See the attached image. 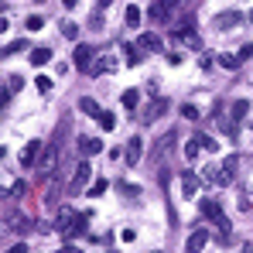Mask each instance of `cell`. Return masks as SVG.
I'll return each instance as SVG.
<instances>
[{
  "label": "cell",
  "mask_w": 253,
  "mask_h": 253,
  "mask_svg": "<svg viewBox=\"0 0 253 253\" xmlns=\"http://www.w3.org/2000/svg\"><path fill=\"white\" fill-rule=\"evenodd\" d=\"M250 21H253V10H250Z\"/></svg>",
  "instance_id": "obj_47"
},
{
  "label": "cell",
  "mask_w": 253,
  "mask_h": 253,
  "mask_svg": "<svg viewBox=\"0 0 253 253\" xmlns=\"http://www.w3.org/2000/svg\"><path fill=\"white\" fill-rule=\"evenodd\" d=\"M55 165H58V147L51 144V147H44L42 158H38V171H42V174H51V171H55Z\"/></svg>",
  "instance_id": "obj_5"
},
{
  "label": "cell",
  "mask_w": 253,
  "mask_h": 253,
  "mask_svg": "<svg viewBox=\"0 0 253 253\" xmlns=\"http://www.w3.org/2000/svg\"><path fill=\"white\" fill-rule=\"evenodd\" d=\"M202 215H206V219H215V222H219V219H222V206H219L215 199H202Z\"/></svg>",
  "instance_id": "obj_13"
},
{
  "label": "cell",
  "mask_w": 253,
  "mask_h": 253,
  "mask_svg": "<svg viewBox=\"0 0 253 253\" xmlns=\"http://www.w3.org/2000/svg\"><path fill=\"white\" fill-rule=\"evenodd\" d=\"M17 89H24V79H21V76H14V79H10V92H17Z\"/></svg>",
  "instance_id": "obj_37"
},
{
  "label": "cell",
  "mask_w": 253,
  "mask_h": 253,
  "mask_svg": "<svg viewBox=\"0 0 253 253\" xmlns=\"http://www.w3.org/2000/svg\"><path fill=\"white\" fill-rule=\"evenodd\" d=\"M3 154H7V147H0V161H3Z\"/></svg>",
  "instance_id": "obj_44"
},
{
  "label": "cell",
  "mask_w": 253,
  "mask_h": 253,
  "mask_svg": "<svg viewBox=\"0 0 253 253\" xmlns=\"http://www.w3.org/2000/svg\"><path fill=\"white\" fill-rule=\"evenodd\" d=\"M165 3H168V7H178V3H181V0H165Z\"/></svg>",
  "instance_id": "obj_43"
},
{
  "label": "cell",
  "mask_w": 253,
  "mask_h": 253,
  "mask_svg": "<svg viewBox=\"0 0 253 253\" xmlns=\"http://www.w3.org/2000/svg\"><path fill=\"white\" fill-rule=\"evenodd\" d=\"M181 154H185L188 161H195V158H199V140H188V144L181 147Z\"/></svg>",
  "instance_id": "obj_27"
},
{
  "label": "cell",
  "mask_w": 253,
  "mask_h": 253,
  "mask_svg": "<svg viewBox=\"0 0 253 253\" xmlns=\"http://www.w3.org/2000/svg\"><path fill=\"white\" fill-rule=\"evenodd\" d=\"M35 85H38V92H48V89H51V79H48V76H38Z\"/></svg>",
  "instance_id": "obj_33"
},
{
  "label": "cell",
  "mask_w": 253,
  "mask_h": 253,
  "mask_svg": "<svg viewBox=\"0 0 253 253\" xmlns=\"http://www.w3.org/2000/svg\"><path fill=\"white\" fill-rule=\"evenodd\" d=\"M62 3H65V7H69V10H72V7H76V3H79V0H62Z\"/></svg>",
  "instance_id": "obj_40"
},
{
  "label": "cell",
  "mask_w": 253,
  "mask_h": 253,
  "mask_svg": "<svg viewBox=\"0 0 253 253\" xmlns=\"http://www.w3.org/2000/svg\"><path fill=\"white\" fill-rule=\"evenodd\" d=\"M240 21H243V14H236V10H226V14H219V17H215V28H219V31H233Z\"/></svg>",
  "instance_id": "obj_8"
},
{
  "label": "cell",
  "mask_w": 253,
  "mask_h": 253,
  "mask_svg": "<svg viewBox=\"0 0 253 253\" xmlns=\"http://www.w3.org/2000/svg\"><path fill=\"white\" fill-rule=\"evenodd\" d=\"M62 35H65V38H79V28H76L72 21H62Z\"/></svg>",
  "instance_id": "obj_29"
},
{
  "label": "cell",
  "mask_w": 253,
  "mask_h": 253,
  "mask_svg": "<svg viewBox=\"0 0 253 253\" xmlns=\"http://www.w3.org/2000/svg\"><path fill=\"white\" fill-rule=\"evenodd\" d=\"M79 147H83L85 158H92V154H99V151H103V144H99L96 137H79Z\"/></svg>",
  "instance_id": "obj_17"
},
{
  "label": "cell",
  "mask_w": 253,
  "mask_h": 253,
  "mask_svg": "<svg viewBox=\"0 0 253 253\" xmlns=\"http://www.w3.org/2000/svg\"><path fill=\"white\" fill-rule=\"evenodd\" d=\"M72 219H76V212H72V209H58V215H55V229H58V233H65Z\"/></svg>",
  "instance_id": "obj_18"
},
{
  "label": "cell",
  "mask_w": 253,
  "mask_h": 253,
  "mask_svg": "<svg viewBox=\"0 0 253 253\" xmlns=\"http://www.w3.org/2000/svg\"><path fill=\"white\" fill-rule=\"evenodd\" d=\"M212 62H215V58H212V55H209V51H202V55H199V65H202V69H209V65H212Z\"/></svg>",
  "instance_id": "obj_36"
},
{
  "label": "cell",
  "mask_w": 253,
  "mask_h": 253,
  "mask_svg": "<svg viewBox=\"0 0 253 253\" xmlns=\"http://www.w3.org/2000/svg\"><path fill=\"white\" fill-rule=\"evenodd\" d=\"M140 17H144V14H140V7H133V3H130V7H126V14H124L126 28H140Z\"/></svg>",
  "instance_id": "obj_20"
},
{
  "label": "cell",
  "mask_w": 253,
  "mask_h": 253,
  "mask_svg": "<svg viewBox=\"0 0 253 253\" xmlns=\"http://www.w3.org/2000/svg\"><path fill=\"white\" fill-rule=\"evenodd\" d=\"M140 48L144 51H161V38L158 35H140Z\"/></svg>",
  "instance_id": "obj_21"
},
{
  "label": "cell",
  "mask_w": 253,
  "mask_h": 253,
  "mask_svg": "<svg viewBox=\"0 0 253 253\" xmlns=\"http://www.w3.org/2000/svg\"><path fill=\"white\" fill-rule=\"evenodd\" d=\"M120 48H124V58H126V65H130V69L144 62V48H133V44H126V42L120 44Z\"/></svg>",
  "instance_id": "obj_11"
},
{
  "label": "cell",
  "mask_w": 253,
  "mask_h": 253,
  "mask_svg": "<svg viewBox=\"0 0 253 253\" xmlns=\"http://www.w3.org/2000/svg\"><path fill=\"white\" fill-rule=\"evenodd\" d=\"M7 226H10L14 233H24V229H31L35 222H31L28 215H17V212H14V215H7Z\"/></svg>",
  "instance_id": "obj_15"
},
{
  "label": "cell",
  "mask_w": 253,
  "mask_h": 253,
  "mask_svg": "<svg viewBox=\"0 0 253 253\" xmlns=\"http://www.w3.org/2000/svg\"><path fill=\"white\" fill-rule=\"evenodd\" d=\"M79 110H83L85 117H92V120H99V113H103V106H99L96 99H89V96H85V99H79Z\"/></svg>",
  "instance_id": "obj_16"
},
{
  "label": "cell",
  "mask_w": 253,
  "mask_h": 253,
  "mask_svg": "<svg viewBox=\"0 0 253 253\" xmlns=\"http://www.w3.org/2000/svg\"><path fill=\"white\" fill-rule=\"evenodd\" d=\"M89 178H92L89 161H79V165H76V174H72V181H69V192H72V195H76V192H85V188H89Z\"/></svg>",
  "instance_id": "obj_2"
},
{
  "label": "cell",
  "mask_w": 253,
  "mask_h": 253,
  "mask_svg": "<svg viewBox=\"0 0 253 253\" xmlns=\"http://www.w3.org/2000/svg\"><path fill=\"white\" fill-rule=\"evenodd\" d=\"M3 31H7V17H0V35H3Z\"/></svg>",
  "instance_id": "obj_41"
},
{
  "label": "cell",
  "mask_w": 253,
  "mask_h": 253,
  "mask_svg": "<svg viewBox=\"0 0 253 253\" xmlns=\"http://www.w3.org/2000/svg\"><path fill=\"white\" fill-rule=\"evenodd\" d=\"M48 62H51V48H35V51H31V65H35V69H42Z\"/></svg>",
  "instance_id": "obj_19"
},
{
  "label": "cell",
  "mask_w": 253,
  "mask_h": 253,
  "mask_svg": "<svg viewBox=\"0 0 253 253\" xmlns=\"http://www.w3.org/2000/svg\"><path fill=\"white\" fill-rule=\"evenodd\" d=\"M236 165H240V154H229L219 168L212 165L209 171H206V181H212V185H219V188H226V185H233V174H236Z\"/></svg>",
  "instance_id": "obj_1"
},
{
  "label": "cell",
  "mask_w": 253,
  "mask_h": 253,
  "mask_svg": "<svg viewBox=\"0 0 253 253\" xmlns=\"http://www.w3.org/2000/svg\"><path fill=\"white\" fill-rule=\"evenodd\" d=\"M96 62V51H92V44H79L76 48V55H72V65L76 69H83V72H89V65Z\"/></svg>",
  "instance_id": "obj_4"
},
{
  "label": "cell",
  "mask_w": 253,
  "mask_h": 253,
  "mask_svg": "<svg viewBox=\"0 0 253 253\" xmlns=\"http://www.w3.org/2000/svg\"><path fill=\"white\" fill-rule=\"evenodd\" d=\"M171 10H174V7H168V3H165V0H154V3H151V10H147V14H151V17H154V21H158V24H165V21H168V17H171Z\"/></svg>",
  "instance_id": "obj_9"
},
{
  "label": "cell",
  "mask_w": 253,
  "mask_h": 253,
  "mask_svg": "<svg viewBox=\"0 0 253 253\" xmlns=\"http://www.w3.org/2000/svg\"><path fill=\"white\" fill-rule=\"evenodd\" d=\"M181 192H185V199H192V195L199 192V174H195V171H185V174H181Z\"/></svg>",
  "instance_id": "obj_10"
},
{
  "label": "cell",
  "mask_w": 253,
  "mask_h": 253,
  "mask_svg": "<svg viewBox=\"0 0 253 253\" xmlns=\"http://www.w3.org/2000/svg\"><path fill=\"white\" fill-rule=\"evenodd\" d=\"M85 192H89V195H92V199H96V195H103V192H106V181H103V178H99V181H92V185H89V188H85Z\"/></svg>",
  "instance_id": "obj_30"
},
{
  "label": "cell",
  "mask_w": 253,
  "mask_h": 253,
  "mask_svg": "<svg viewBox=\"0 0 253 253\" xmlns=\"http://www.w3.org/2000/svg\"><path fill=\"white\" fill-rule=\"evenodd\" d=\"M120 103H124L126 110H133V106L140 103V92H137V89H124V96H120Z\"/></svg>",
  "instance_id": "obj_23"
},
{
  "label": "cell",
  "mask_w": 253,
  "mask_h": 253,
  "mask_svg": "<svg viewBox=\"0 0 253 253\" xmlns=\"http://www.w3.org/2000/svg\"><path fill=\"white\" fill-rule=\"evenodd\" d=\"M96 124L103 126V130H113V126H117V117H113V113H110V110H103V113H99V120H96Z\"/></svg>",
  "instance_id": "obj_24"
},
{
  "label": "cell",
  "mask_w": 253,
  "mask_h": 253,
  "mask_svg": "<svg viewBox=\"0 0 253 253\" xmlns=\"http://www.w3.org/2000/svg\"><path fill=\"white\" fill-rule=\"evenodd\" d=\"M10 103V85H0V110Z\"/></svg>",
  "instance_id": "obj_34"
},
{
  "label": "cell",
  "mask_w": 253,
  "mask_h": 253,
  "mask_svg": "<svg viewBox=\"0 0 253 253\" xmlns=\"http://www.w3.org/2000/svg\"><path fill=\"white\" fill-rule=\"evenodd\" d=\"M110 3H113V0H99V10H103V7H110Z\"/></svg>",
  "instance_id": "obj_42"
},
{
  "label": "cell",
  "mask_w": 253,
  "mask_h": 253,
  "mask_svg": "<svg viewBox=\"0 0 253 253\" xmlns=\"http://www.w3.org/2000/svg\"><path fill=\"white\" fill-rule=\"evenodd\" d=\"M181 117H185V120H199V110H195L192 103H185V106H181Z\"/></svg>",
  "instance_id": "obj_31"
},
{
  "label": "cell",
  "mask_w": 253,
  "mask_h": 253,
  "mask_svg": "<svg viewBox=\"0 0 253 253\" xmlns=\"http://www.w3.org/2000/svg\"><path fill=\"white\" fill-rule=\"evenodd\" d=\"M240 253H250V250H240Z\"/></svg>",
  "instance_id": "obj_46"
},
{
  "label": "cell",
  "mask_w": 253,
  "mask_h": 253,
  "mask_svg": "<svg viewBox=\"0 0 253 253\" xmlns=\"http://www.w3.org/2000/svg\"><path fill=\"white\" fill-rule=\"evenodd\" d=\"M55 253H79L76 247H62V250H55Z\"/></svg>",
  "instance_id": "obj_39"
},
{
  "label": "cell",
  "mask_w": 253,
  "mask_h": 253,
  "mask_svg": "<svg viewBox=\"0 0 253 253\" xmlns=\"http://www.w3.org/2000/svg\"><path fill=\"white\" fill-rule=\"evenodd\" d=\"M103 72H117V58H110V55H106V58H96V62L89 65V72H85V76H89V79H96V76H103Z\"/></svg>",
  "instance_id": "obj_6"
},
{
  "label": "cell",
  "mask_w": 253,
  "mask_h": 253,
  "mask_svg": "<svg viewBox=\"0 0 253 253\" xmlns=\"http://www.w3.org/2000/svg\"><path fill=\"white\" fill-rule=\"evenodd\" d=\"M247 110H250V103H247V99L233 103V124H236V120H243V117H247Z\"/></svg>",
  "instance_id": "obj_25"
},
{
  "label": "cell",
  "mask_w": 253,
  "mask_h": 253,
  "mask_svg": "<svg viewBox=\"0 0 253 253\" xmlns=\"http://www.w3.org/2000/svg\"><path fill=\"white\" fill-rule=\"evenodd\" d=\"M206 243H209V233H206V229H195V233L188 236V243H185V253H202Z\"/></svg>",
  "instance_id": "obj_7"
},
{
  "label": "cell",
  "mask_w": 253,
  "mask_h": 253,
  "mask_svg": "<svg viewBox=\"0 0 253 253\" xmlns=\"http://www.w3.org/2000/svg\"><path fill=\"white\" fill-rule=\"evenodd\" d=\"M38 3H44V0H38Z\"/></svg>",
  "instance_id": "obj_48"
},
{
  "label": "cell",
  "mask_w": 253,
  "mask_h": 253,
  "mask_svg": "<svg viewBox=\"0 0 253 253\" xmlns=\"http://www.w3.org/2000/svg\"><path fill=\"white\" fill-rule=\"evenodd\" d=\"M7 253H28V243H14V247H10Z\"/></svg>",
  "instance_id": "obj_38"
},
{
  "label": "cell",
  "mask_w": 253,
  "mask_h": 253,
  "mask_svg": "<svg viewBox=\"0 0 253 253\" xmlns=\"http://www.w3.org/2000/svg\"><path fill=\"white\" fill-rule=\"evenodd\" d=\"M24 28H28V31H42V28H44V17H38V14H31V17L24 21Z\"/></svg>",
  "instance_id": "obj_28"
},
{
  "label": "cell",
  "mask_w": 253,
  "mask_h": 253,
  "mask_svg": "<svg viewBox=\"0 0 253 253\" xmlns=\"http://www.w3.org/2000/svg\"><path fill=\"white\" fill-rule=\"evenodd\" d=\"M42 151H44L42 140H28V144H24V151H21V165H24V168H35V165H38V158H42Z\"/></svg>",
  "instance_id": "obj_3"
},
{
  "label": "cell",
  "mask_w": 253,
  "mask_h": 253,
  "mask_svg": "<svg viewBox=\"0 0 253 253\" xmlns=\"http://www.w3.org/2000/svg\"><path fill=\"white\" fill-rule=\"evenodd\" d=\"M154 253H165V250H154Z\"/></svg>",
  "instance_id": "obj_45"
},
{
  "label": "cell",
  "mask_w": 253,
  "mask_h": 253,
  "mask_svg": "<svg viewBox=\"0 0 253 253\" xmlns=\"http://www.w3.org/2000/svg\"><path fill=\"white\" fill-rule=\"evenodd\" d=\"M24 38H21V42H14V44H7V48H3V55H14V51H21V48H24Z\"/></svg>",
  "instance_id": "obj_35"
},
{
  "label": "cell",
  "mask_w": 253,
  "mask_h": 253,
  "mask_svg": "<svg viewBox=\"0 0 253 253\" xmlns=\"http://www.w3.org/2000/svg\"><path fill=\"white\" fill-rule=\"evenodd\" d=\"M215 62H219L222 69H229V72L240 69V55H215Z\"/></svg>",
  "instance_id": "obj_22"
},
{
  "label": "cell",
  "mask_w": 253,
  "mask_h": 253,
  "mask_svg": "<svg viewBox=\"0 0 253 253\" xmlns=\"http://www.w3.org/2000/svg\"><path fill=\"white\" fill-rule=\"evenodd\" d=\"M195 140H199V147H206V151H219V144L212 140L209 133H195Z\"/></svg>",
  "instance_id": "obj_26"
},
{
  "label": "cell",
  "mask_w": 253,
  "mask_h": 253,
  "mask_svg": "<svg viewBox=\"0 0 253 253\" xmlns=\"http://www.w3.org/2000/svg\"><path fill=\"white\" fill-rule=\"evenodd\" d=\"M140 147H144V140H140V137H130V144L124 147V151H126L124 158L130 161V165H137V161H140Z\"/></svg>",
  "instance_id": "obj_12"
},
{
  "label": "cell",
  "mask_w": 253,
  "mask_h": 253,
  "mask_svg": "<svg viewBox=\"0 0 253 253\" xmlns=\"http://www.w3.org/2000/svg\"><path fill=\"white\" fill-rule=\"evenodd\" d=\"M83 233H85V215H76V219L69 222V229H65L62 236H65V240H76V236H83Z\"/></svg>",
  "instance_id": "obj_14"
},
{
  "label": "cell",
  "mask_w": 253,
  "mask_h": 253,
  "mask_svg": "<svg viewBox=\"0 0 253 253\" xmlns=\"http://www.w3.org/2000/svg\"><path fill=\"white\" fill-rule=\"evenodd\" d=\"M7 195H10V199H21V195H24V181H14V185L7 188Z\"/></svg>",
  "instance_id": "obj_32"
}]
</instances>
